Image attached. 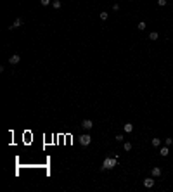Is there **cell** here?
Returning <instances> with one entry per match:
<instances>
[{"instance_id":"obj_1","label":"cell","mask_w":173,"mask_h":192,"mask_svg":"<svg viewBox=\"0 0 173 192\" xmlns=\"http://www.w3.org/2000/svg\"><path fill=\"white\" fill-rule=\"evenodd\" d=\"M118 164V157H106L102 161V170H113Z\"/></svg>"},{"instance_id":"obj_16","label":"cell","mask_w":173,"mask_h":192,"mask_svg":"<svg viewBox=\"0 0 173 192\" xmlns=\"http://www.w3.org/2000/svg\"><path fill=\"white\" fill-rule=\"evenodd\" d=\"M101 19H102V21L107 19V12H101Z\"/></svg>"},{"instance_id":"obj_9","label":"cell","mask_w":173,"mask_h":192,"mask_svg":"<svg viewBox=\"0 0 173 192\" xmlns=\"http://www.w3.org/2000/svg\"><path fill=\"white\" fill-rule=\"evenodd\" d=\"M161 175V168H152V177H159Z\"/></svg>"},{"instance_id":"obj_11","label":"cell","mask_w":173,"mask_h":192,"mask_svg":"<svg viewBox=\"0 0 173 192\" xmlns=\"http://www.w3.org/2000/svg\"><path fill=\"white\" fill-rule=\"evenodd\" d=\"M152 145L154 147H159L161 145V139H152Z\"/></svg>"},{"instance_id":"obj_5","label":"cell","mask_w":173,"mask_h":192,"mask_svg":"<svg viewBox=\"0 0 173 192\" xmlns=\"http://www.w3.org/2000/svg\"><path fill=\"white\" fill-rule=\"evenodd\" d=\"M19 61H21V55H19V54H14V55H10V59H9L10 64H17Z\"/></svg>"},{"instance_id":"obj_4","label":"cell","mask_w":173,"mask_h":192,"mask_svg":"<svg viewBox=\"0 0 173 192\" xmlns=\"http://www.w3.org/2000/svg\"><path fill=\"white\" fill-rule=\"evenodd\" d=\"M81 126H83L85 130H90V128L94 126V121H92V119H83V123H81Z\"/></svg>"},{"instance_id":"obj_14","label":"cell","mask_w":173,"mask_h":192,"mask_svg":"<svg viewBox=\"0 0 173 192\" xmlns=\"http://www.w3.org/2000/svg\"><path fill=\"white\" fill-rule=\"evenodd\" d=\"M123 149H125V151H132V144H130V142H125Z\"/></svg>"},{"instance_id":"obj_15","label":"cell","mask_w":173,"mask_h":192,"mask_svg":"<svg viewBox=\"0 0 173 192\" xmlns=\"http://www.w3.org/2000/svg\"><path fill=\"white\" fill-rule=\"evenodd\" d=\"M165 144H166V145H172V144H173V139H170V137H168V139H165Z\"/></svg>"},{"instance_id":"obj_17","label":"cell","mask_w":173,"mask_h":192,"mask_svg":"<svg viewBox=\"0 0 173 192\" xmlns=\"http://www.w3.org/2000/svg\"><path fill=\"white\" fill-rule=\"evenodd\" d=\"M114 139H116V142H123V135H116Z\"/></svg>"},{"instance_id":"obj_6","label":"cell","mask_w":173,"mask_h":192,"mask_svg":"<svg viewBox=\"0 0 173 192\" xmlns=\"http://www.w3.org/2000/svg\"><path fill=\"white\" fill-rule=\"evenodd\" d=\"M152 185H154V180H152V178H145V180H144V187L151 189Z\"/></svg>"},{"instance_id":"obj_12","label":"cell","mask_w":173,"mask_h":192,"mask_svg":"<svg viewBox=\"0 0 173 192\" xmlns=\"http://www.w3.org/2000/svg\"><path fill=\"white\" fill-rule=\"evenodd\" d=\"M137 30H140V31H144V30H145V23H144V21H140V23L137 24Z\"/></svg>"},{"instance_id":"obj_3","label":"cell","mask_w":173,"mask_h":192,"mask_svg":"<svg viewBox=\"0 0 173 192\" xmlns=\"http://www.w3.org/2000/svg\"><path fill=\"white\" fill-rule=\"evenodd\" d=\"M21 24H23V19H21V17H17V19H16V21L9 26V30H16V28H19Z\"/></svg>"},{"instance_id":"obj_7","label":"cell","mask_w":173,"mask_h":192,"mask_svg":"<svg viewBox=\"0 0 173 192\" xmlns=\"http://www.w3.org/2000/svg\"><path fill=\"white\" fill-rule=\"evenodd\" d=\"M123 130H125L126 133H130V132H133V125H132V123H126V125L123 126Z\"/></svg>"},{"instance_id":"obj_2","label":"cell","mask_w":173,"mask_h":192,"mask_svg":"<svg viewBox=\"0 0 173 192\" xmlns=\"http://www.w3.org/2000/svg\"><path fill=\"white\" fill-rule=\"evenodd\" d=\"M90 142H92V137H90L88 133H83V135H80V144H81L83 147L90 145Z\"/></svg>"},{"instance_id":"obj_19","label":"cell","mask_w":173,"mask_h":192,"mask_svg":"<svg viewBox=\"0 0 173 192\" xmlns=\"http://www.w3.org/2000/svg\"><path fill=\"white\" fill-rule=\"evenodd\" d=\"M50 2H52V0H40V3H42V5H49Z\"/></svg>"},{"instance_id":"obj_13","label":"cell","mask_w":173,"mask_h":192,"mask_svg":"<svg viewBox=\"0 0 173 192\" xmlns=\"http://www.w3.org/2000/svg\"><path fill=\"white\" fill-rule=\"evenodd\" d=\"M52 5H54V9H61V2L59 0H52Z\"/></svg>"},{"instance_id":"obj_10","label":"cell","mask_w":173,"mask_h":192,"mask_svg":"<svg viewBox=\"0 0 173 192\" xmlns=\"http://www.w3.org/2000/svg\"><path fill=\"white\" fill-rule=\"evenodd\" d=\"M149 38H151V40H158V38H159V35H158L156 31H151V33H149Z\"/></svg>"},{"instance_id":"obj_8","label":"cell","mask_w":173,"mask_h":192,"mask_svg":"<svg viewBox=\"0 0 173 192\" xmlns=\"http://www.w3.org/2000/svg\"><path fill=\"white\" fill-rule=\"evenodd\" d=\"M159 154H161L163 157H165V156H168V154H170V149H168V145H166V147H161V151H159Z\"/></svg>"},{"instance_id":"obj_18","label":"cell","mask_w":173,"mask_h":192,"mask_svg":"<svg viewBox=\"0 0 173 192\" xmlns=\"http://www.w3.org/2000/svg\"><path fill=\"white\" fill-rule=\"evenodd\" d=\"M158 5H161V7H165V5H166V0H158Z\"/></svg>"}]
</instances>
